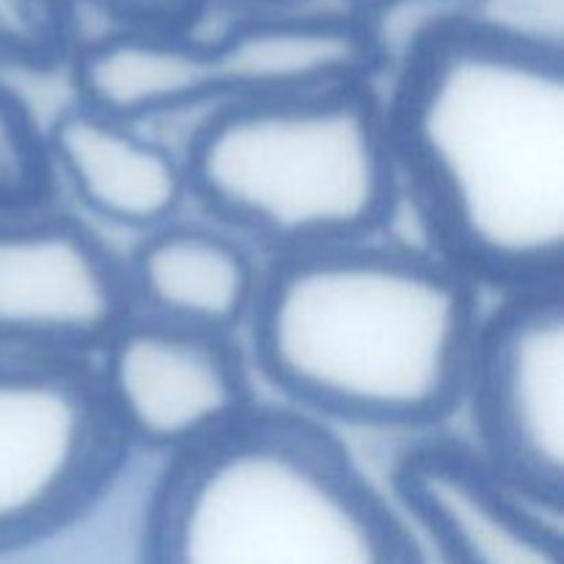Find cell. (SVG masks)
I'll list each match as a JSON object with an SVG mask.
<instances>
[{"instance_id": "3", "label": "cell", "mask_w": 564, "mask_h": 564, "mask_svg": "<svg viewBox=\"0 0 564 564\" xmlns=\"http://www.w3.org/2000/svg\"><path fill=\"white\" fill-rule=\"evenodd\" d=\"M147 564H422L408 521L312 416L253 405L169 457Z\"/></svg>"}, {"instance_id": "5", "label": "cell", "mask_w": 564, "mask_h": 564, "mask_svg": "<svg viewBox=\"0 0 564 564\" xmlns=\"http://www.w3.org/2000/svg\"><path fill=\"white\" fill-rule=\"evenodd\" d=\"M383 47L364 17L257 11L215 39L110 31L72 58L77 102L143 124L163 116L372 80Z\"/></svg>"}, {"instance_id": "2", "label": "cell", "mask_w": 564, "mask_h": 564, "mask_svg": "<svg viewBox=\"0 0 564 564\" xmlns=\"http://www.w3.org/2000/svg\"><path fill=\"white\" fill-rule=\"evenodd\" d=\"M479 295L438 253L364 240L270 257L253 361L297 413L424 430L460 408Z\"/></svg>"}, {"instance_id": "12", "label": "cell", "mask_w": 564, "mask_h": 564, "mask_svg": "<svg viewBox=\"0 0 564 564\" xmlns=\"http://www.w3.org/2000/svg\"><path fill=\"white\" fill-rule=\"evenodd\" d=\"M124 268L135 314L224 336L251 319L262 284L248 242L215 224L147 231Z\"/></svg>"}, {"instance_id": "10", "label": "cell", "mask_w": 564, "mask_h": 564, "mask_svg": "<svg viewBox=\"0 0 564 564\" xmlns=\"http://www.w3.org/2000/svg\"><path fill=\"white\" fill-rule=\"evenodd\" d=\"M397 510L446 564H562V516L507 485L474 446L422 441L391 468Z\"/></svg>"}, {"instance_id": "7", "label": "cell", "mask_w": 564, "mask_h": 564, "mask_svg": "<svg viewBox=\"0 0 564 564\" xmlns=\"http://www.w3.org/2000/svg\"><path fill=\"white\" fill-rule=\"evenodd\" d=\"M463 400L477 455L551 512L564 507V290L507 292L482 317Z\"/></svg>"}, {"instance_id": "4", "label": "cell", "mask_w": 564, "mask_h": 564, "mask_svg": "<svg viewBox=\"0 0 564 564\" xmlns=\"http://www.w3.org/2000/svg\"><path fill=\"white\" fill-rule=\"evenodd\" d=\"M182 163L213 224L270 257L375 240L402 196L372 80L207 110Z\"/></svg>"}, {"instance_id": "6", "label": "cell", "mask_w": 564, "mask_h": 564, "mask_svg": "<svg viewBox=\"0 0 564 564\" xmlns=\"http://www.w3.org/2000/svg\"><path fill=\"white\" fill-rule=\"evenodd\" d=\"M130 452L97 364L0 350V554L91 510Z\"/></svg>"}, {"instance_id": "17", "label": "cell", "mask_w": 564, "mask_h": 564, "mask_svg": "<svg viewBox=\"0 0 564 564\" xmlns=\"http://www.w3.org/2000/svg\"><path fill=\"white\" fill-rule=\"evenodd\" d=\"M264 3H284V0H264Z\"/></svg>"}, {"instance_id": "1", "label": "cell", "mask_w": 564, "mask_h": 564, "mask_svg": "<svg viewBox=\"0 0 564 564\" xmlns=\"http://www.w3.org/2000/svg\"><path fill=\"white\" fill-rule=\"evenodd\" d=\"M383 108L400 191L444 262L507 292L564 284L562 44L441 14Z\"/></svg>"}, {"instance_id": "15", "label": "cell", "mask_w": 564, "mask_h": 564, "mask_svg": "<svg viewBox=\"0 0 564 564\" xmlns=\"http://www.w3.org/2000/svg\"><path fill=\"white\" fill-rule=\"evenodd\" d=\"M64 6L83 3L116 22V31H185L204 0H61Z\"/></svg>"}, {"instance_id": "11", "label": "cell", "mask_w": 564, "mask_h": 564, "mask_svg": "<svg viewBox=\"0 0 564 564\" xmlns=\"http://www.w3.org/2000/svg\"><path fill=\"white\" fill-rule=\"evenodd\" d=\"M53 180L105 224L152 231L176 220L187 193L182 154L91 105H66L42 130Z\"/></svg>"}, {"instance_id": "16", "label": "cell", "mask_w": 564, "mask_h": 564, "mask_svg": "<svg viewBox=\"0 0 564 564\" xmlns=\"http://www.w3.org/2000/svg\"><path fill=\"white\" fill-rule=\"evenodd\" d=\"M479 0H358V6H361V17H372V14H380V11H389V9H397V6H460V9H468V6H477Z\"/></svg>"}, {"instance_id": "14", "label": "cell", "mask_w": 564, "mask_h": 564, "mask_svg": "<svg viewBox=\"0 0 564 564\" xmlns=\"http://www.w3.org/2000/svg\"><path fill=\"white\" fill-rule=\"evenodd\" d=\"M61 0H0V69H53L66 55Z\"/></svg>"}, {"instance_id": "9", "label": "cell", "mask_w": 564, "mask_h": 564, "mask_svg": "<svg viewBox=\"0 0 564 564\" xmlns=\"http://www.w3.org/2000/svg\"><path fill=\"white\" fill-rule=\"evenodd\" d=\"M99 356L105 400L132 449L182 455L257 405L231 336L132 314Z\"/></svg>"}, {"instance_id": "8", "label": "cell", "mask_w": 564, "mask_h": 564, "mask_svg": "<svg viewBox=\"0 0 564 564\" xmlns=\"http://www.w3.org/2000/svg\"><path fill=\"white\" fill-rule=\"evenodd\" d=\"M132 314L124 262L83 220L0 218V350L91 358Z\"/></svg>"}, {"instance_id": "13", "label": "cell", "mask_w": 564, "mask_h": 564, "mask_svg": "<svg viewBox=\"0 0 564 564\" xmlns=\"http://www.w3.org/2000/svg\"><path fill=\"white\" fill-rule=\"evenodd\" d=\"M53 187L36 116L20 94L0 83V218L42 209Z\"/></svg>"}]
</instances>
